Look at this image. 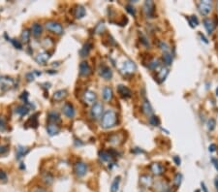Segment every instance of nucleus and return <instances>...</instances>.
<instances>
[{"label":"nucleus","instance_id":"obj_52","mask_svg":"<svg viewBox=\"0 0 218 192\" xmlns=\"http://www.w3.org/2000/svg\"><path fill=\"white\" fill-rule=\"evenodd\" d=\"M35 192H47V190L44 188H38V189H36Z\"/></svg>","mask_w":218,"mask_h":192},{"label":"nucleus","instance_id":"obj_51","mask_svg":"<svg viewBox=\"0 0 218 192\" xmlns=\"http://www.w3.org/2000/svg\"><path fill=\"white\" fill-rule=\"evenodd\" d=\"M214 184H215V187H216V189L218 190V176L215 178V180H214Z\"/></svg>","mask_w":218,"mask_h":192},{"label":"nucleus","instance_id":"obj_17","mask_svg":"<svg viewBox=\"0 0 218 192\" xmlns=\"http://www.w3.org/2000/svg\"><path fill=\"white\" fill-rule=\"evenodd\" d=\"M140 183L144 187H150L152 184V179L150 176L144 175L140 178Z\"/></svg>","mask_w":218,"mask_h":192},{"label":"nucleus","instance_id":"obj_43","mask_svg":"<svg viewBox=\"0 0 218 192\" xmlns=\"http://www.w3.org/2000/svg\"><path fill=\"white\" fill-rule=\"evenodd\" d=\"M12 43H13V44H14V46H15L17 49H21L23 48V46H22L21 42H19L18 40H12Z\"/></svg>","mask_w":218,"mask_h":192},{"label":"nucleus","instance_id":"obj_1","mask_svg":"<svg viewBox=\"0 0 218 192\" xmlns=\"http://www.w3.org/2000/svg\"><path fill=\"white\" fill-rule=\"evenodd\" d=\"M117 121V116L114 111L108 110L107 112L103 115L102 120H101V126L105 129L112 128L116 124Z\"/></svg>","mask_w":218,"mask_h":192},{"label":"nucleus","instance_id":"obj_53","mask_svg":"<svg viewBox=\"0 0 218 192\" xmlns=\"http://www.w3.org/2000/svg\"><path fill=\"white\" fill-rule=\"evenodd\" d=\"M216 94H217V96H218V87L216 88Z\"/></svg>","mask_w":218,"mask_h":192},{"label":"nucleus","instance_id":"obj_23","mask_svg":"<svg viewBox=\"0 0 218 192\" xmlns=\"http://www.w3.org/2000/svg\"><path fill=\"white\" fill-rule=\"evenodd\" d=\"M67 96V91L64 89H60V90H57V91L54 92L53 94V99L55 101H61L63 100L65 97Z\"/></svg>","mask_w":218,"mask_h":192},{"label":"nucleus","instance_id":"obj_22","mask_svg":"<svg viewBox=\"0 0 218 192\" xmlns=\"http://www.w3.org/2000/svg\"><path fill=\"white\" fill-rule=\"evenodd\" d=\"M42 30H43L42 25H41L40 23H35L32 25V28H31L32 34H33V36H35V37L40 36V35L42 34Z\"/></svg>","mask_w":218,"mask_h":192},{"label":"nucleus","instance_id":"obj_6","mask_svg":"<svg viewBox=\"0 0 218 192\" xmlns=\"http://www.w3.org/2000/svg\"><path fill=\"white\" fill-rule=\"evenodd\" d=\"M103 113V105L100 102H97L93 104L92 109H91V117L94 119H98L102 116Z\"/></svg>","mask_w":218,"mask_h":192},{"label":"nucleus","instance_id":"obj_32","mask_svg":"<svg viewBox=\"0 0 218 192\" xmlns=\"http://www.w3.org/2000/svg\"><path fill=\"white\" fill-rule=\"evenodd\" d=\"M48 120L52 121V122H57V121L60 120V117H59V115L56 112H51L48 113Z\"/></svg>","mask_w":218,"mask_h":192},{"label":"nucleus","instance_id":"obj_24","mask_svg":"<svg viewBox=\"0 0 218 192\" xmlns=\"http://www.w3.org/2000/svg\"><path fill=\"white\" fill-rule=\"evenodd\" d=\"M85 16V9L84 7L79 5L77 6V8L75 9V17L77 18H82Z\"/></svg>","mask_w":218,"mask_h":192},{"label":"nucleus","instance_id":"obj_8","mask_svg":"<svg viewBox=\"0 0 218 192\" xmlns=\"http://www.w3.org/2000/svg\"><path fill=\"white\" fill-rule=\"evenodd\" d=\"M99 74H100V76L105 80H111L113 78V71L110 67H108L106 65H103L100 67V69H99Z\"/></svg>","mask_w":218,"mask_h":192},{"label":"nucleus","instance_id":"obj_18","mask_svg":"<svg viewBox=\"0 0 218 192\" xmlns=\"http://www.w3.org/2000/svg\"><path fill=\"white\" fill-rule=\"evenodd\" d=\"M150 170H151L152 173L154 175H156V176L161 175L164 172V169H163L162 165L159 164V163H152L151 166H150Z\"/></svg>","mask_w":218,"mask_h":192},{"label":"nucleus","instance_id":"obj_3","mask_svg":"<svg viewBox=\"0 0 218 192\" xmlns=\"http://www.w3.org/2000/svg\"><path fill=\"white\" fill-rule=\"evenodd\" d=\"M46 28L48 30V31H52L53 33H55L57 35H60L63 33V27L62 25L54 21H49L45 24Z\"/></svg>","mask_w":218,"mask_h":192},{"label":"nucleus","instance_id":"obj_39","mask_svg":"<svg viewBox=\"0 0 218 192\" xmlns=\"http://www.w3.org/2000/svg\"><path fill=\"white\" fill-rule=\"evenodd\" d=\"M29 37H30V32H29L28 30H24V31L23 32V34H22V39L23 40L24 42H27L29 40Z\"/></svg>","mask_w":218,"mask_h":192},{"label":"nucleus","instance_id":"obj_37","mask_svg":"<svg viewBox=\"0 0 218 192\" xmlns=\"http://www.w3.org/2000/svg\"><path fill=\"white\" fill-rule=\"evenodd\" d=\"M181 181H182V175L180 174V173L176 174L175 177V180H174V183H175V186H176V187L180 186V184H181Z\"/></svg>","mask_w":218,"mask_h":192},{"label":"nucleus","instance_id":"obj_7","mask_svg":"<svg viewBox=\"0 0 218 192\" xmlns=\"http://www.w3.org/2000/svg\"><path fill=\"white\" fill-rule=\"evenodd\" d=\"M87 172V165L84 162H78L75 165V173L79 178L84 177Z\"/></svg>","mask_w":218,"mask_h":192},{"label":"nucleus","instance_id":"obj_44","mask_svg":"<svg viewBox=\"0 0 218 192\" xmlns=\"http://www.w3.org/2000/svg\"><path fill=\"white\" fill-rule=\"evenodd\" d=\"M0 179H2V180H6L7 179V175L4 171L2 170H0Z\"/></svg>","mask_w":218,"mask_h":192},{"label":"nucleus","instance_id":"obj_15","mask_svg":"<svg viewBox=\"0 0 218 192\" xmlns=\"http://www.w3.org/2000/svg\"><path fill=\"white\" fill-rule=\"evenodd\" d=\"M203 23H204L205 28L206 29L207 33L211 34L213 32L214 28H215V24L213 23V22L211 21L210 18H205L204 21H203Z\"/></svg>","mask_w":218,"mask_h":192},{"label":"nucleus","instance_id":"obj_10","mask_svg":"<svg viewBox=\"0 0 218 192\" xmlns=\"http://www.w3.org/2000/svg\"><path fill=\"white\" fill-rule=\"evenodd\" d=\"M96 100V94L91 90H86L84 94V101L87 105H91L95 102Z\"/></svg>","mask_w":218,"mask_h":192},{"label":"nucleus","instance_id":"obj_2","mask_svg":"<svg viewBox=\"0 0 218 192\" xmlns=\"http://www.w3.org/2000/svg\"><path fill=\"white\" fill-rule=\"evenodd\" d=\"M198 11L202 16H207L212 10V2L209 1V0H205V1H200L197 5Z\"/></svg>","mask_w":218,"mask_h":192},{"label":"nucleus","instance_id":"obj_47","mask_svg":"<svg viewBox=\"0 0 218 192\" xmlns=\"http://www.w3.org/2000/svg\"><path fill=\"white\" fill-rule=\"evenodd\" d=\"M174 161L175 162V164H176V165H180V162H181V161H180V158L178 157V156H174Z\"/></svg>","mask_w":218,"mask_h":192},{"label":"nucleus","instance_id":"obj_21","mask_svg":"<svg viewBox=\"0 0 218 192\" xmlns=\"http://www.w3.org/2000/svg\"><path fill=\"white\" fill-rule=\"evenodd\" d=\"M155 190L157 192H168L169 191V186L164 181H158L155 184Z\"/></svg>","mask_w":218,"mask_h":192},{"label":"nucleus","instance_id":"obj_20","mask_svg":"<svg viewBox=\"0 0 218 192\" xmlns=\"http://www.w3.org/2000/svg\"><path fill=\"white\" fill-rule=\"evenodd\" d=\"M47 131L49 136H54L59 132V128L57 127L56 123H49L47 126Z\"/></svg>","mask_w":218,"mask_h":192},{"label":"nucleus","instance_id":"obj_4","mask_svg":"<svg viewBox=\"0 0 218 192\" xmlns=\"http://www.w3.org/2000/svg\"><path fill=\"white\" fill-rule=\"evenodd\" d=\"M120 70H121V72L125 75H131V74L135 73V71L137 70V66L132 60H126V61L122 64Z\"/></svg>","mask_w":218,"mask_h":192},{"label":"nucleus","instance_id":"obj_36","mask_svg":"<svg viewBox=\"0 0 218 192\" xmlns=\"http://www.w3.org/2000/svg\"><path fill=\"white\" fill-rule=\"evenodd\" d=\"M215 125H216L215 119L214 118H210L209 121H207V129H209L210 131H212V130H214Z\"/></svg>","mask_w":218,"mask_h":192},{"label":"nucleus","instance_id":"obj_14","mask_svg":"<svg viewBox=\"0 0 218 192\" xmlns=\"http://www.w3.org/2000/svg\"><path fill=\"white\" fill-rule=\"evenodd\" d=\"M91 73V68L89 66V64L85 61H83L80 64V74L82 76H88Z\"/></svg>","mask_w":218,"mask_h":192},{"label":"nucleus","instance_id":"obj_38","mask_svg":"<svg viewBox=\"0 0 218 192\" xmlns=\"http://www.w3.org/2000/svg\"><path fill=\"white\" fill-rule=\"evenodd\" d=\"M125 9H126V11H127L128 13H129L130 15L135 16V14H136V10H135V8H134L132 5H130V4L126 5V6H125Z\"/></svg>","mask_w":218,"mask_h":192},{"label":"nucleus","instance_id":"obj_34","mask_svg":"<svg viewBox=\"0 0 218 192\" xmlns=\"http://www.w3.org/2000/svg\"><path fill=\"white\" fill-rule=\"evenodd\" d=\"M150 123L153 126H158L160 124V119L158 118V117H155V116H151L150 117Z\"/></svg>","mask_w":218,"mask_h":192},{"label":"nucleus","instance_id":"obj_45","mask_svg":"<svg viewBox=\"0 0 218 192\" xmlns=\"http://www.w3.org/2000/svg\"><path fill=\"white\" fill-rule=\"evenodd\" d=\"M216 145L215 144H211V145H210V147H209V150H210V153H214V151L216 150Z\"/></svg>","mask_w":218,"mask_h":192},{"label":"nucleus","instance_id":"obj_25","mask_svg":"<svg viewBox=\"0 0 218 192\" xmlns=\"http://www.w3.org/2000/svg\"><path fill=\"white\" fill-rule=\"evenodd\" d=\"M92 49V45L90 43H86L84 45L83 49L80 50V54L82 57H84V56H87V54H89V52H90V49Z\"/></svg>","mask_w":218,"mask_h":192},{"label":"nucleus","instance_id":"obj_26","mask_svg":"<svg viewBox=\"0 0 218 192\" xmlns=\"http://www.w3.org/2000/svg\"><path fill=\"white\" fill-rule=\"evenodd\" d=\"M28 153V148L19 146L17 148V159H21L22 157H23L26 153Z\"/></svg>","mask_w":218,"mask_h":192},{"label":"nucleus","instance_id":"obj_35","mask_svg":"<svg viewBox=\"0 0 218 192\" xmlns=\"http://www.w3.org/2000/svg\"><path fill=\"white\" fill-rule=\"evenodd\" d=\"M188 21H189V23H190V25L192 27L199 25V21H198V18H197L196 16H191L189 18H188Z\"/></svg>","mask_w":218,"mask_h":192},{"label":"nucleus","instance_id":"obj_50","mask_svg":"<svg viewBox=\"0 0 218 192\" xmlns=\"http://www.w3.org/2000/svg\"><path fill=\"white\" fill-rule=\"evenodd\" d=\"M201 185H202V188H203V191H204V192H209V191H207V188H206L205 184L204 183H202Z\"/></svg>","mask_w":218,"mask_h":192},{"label":"nucleus","instance_id":"obj_48","mask_svg":"<svg viewBox=\"0 0 218 192\" xmlns=\"http://www.w3.org/2000/svg\"><path fill=\"white\" fill-rule=\"evenodd\" d=\"M8 150V148H7V147H0V153H6V151Z\"/></svg>","mask_w":218,"mask_h":192},{"label":"nucleus","instance_id":"obj_41","mask_svg":"<svg viewBox=\"0 0 218 192\" xmlns=\"http://www.w3.org/2000/svg\"><path fill=\"white\" fill-rule=\"evenodd\" d=\"M28 122H31V126H33V127H37V125H38V121H37V117H36V116L31 117V118L28 120ZM28 122H27V123H28Z\"/></svg>","mask_w":218,"mask_h":192},{"label":"nucleus","instance_id":"obj_16","mask_svg":"<svg viewBox=\"0 0 218 192\" xmlns=\"http://www.w3.org/2000/svg\"><path fill=\"white\" fill-rule=\"evenodd\" d=\"M49 57H51L49 54H48V53H41V54H39L35 57V60L39 64H44V63H46L48 60L49 59Z\"/></svg>","mask_w":218,"mask_h":192},{"label":"nucleus","instance_id":"obj_31","mask_svg":"<svg viewBox=\"0 0 218 192\" xmlns=\"http://www.w3.org/2000/svg\"><path fill=\"white\" fill-rule=\"evenodd\" d=\"M99 157H100V159L102 161H105V162H106V161H109V160L112 158L111 154L109 153L108 151H105V150L99 151Z\"/></svg>","mask_w":218,"mask_h":192},{"label":"nucleus","instance_id":"obj_27","mask_svg":"<svg viewBox=\"0 0 218 192\" xmlns=\"http://www.w3.org/2000/svg\"><path fill=\"white\" fill-rule=\"evenodd\" d=\"M163 58V62L167 65V66H170L173 62V55L171 54V53H165L162 55Z\"/></svg>","mask_w":218,"mask_h":192},{"label":"nucleus","instance_id":"obj_46","mask_svg":"<svg viewBox=\"0 0 218 192\" xmlns=\"http://www.w3.org/2000/svg\"><path fill=\"white\" fill-rule=\"evenodd\" d=\"M211 162H212L213 166L215 167V169L218 171V160L215 159V158H211Z\"/></svg>","mask_w":218,"mask_h":192},{"label":"nucleus","instance_id":"obj_11","mask_svg":"<svg viewBox=\"0 0 218 192\" xmlns=\"http://www.w3.org/2000/svg\"><path fill=\"white\" fill-rule=\"evenodd\" d=\"M62 110H63L64 115L67 117H69V118L74 117V116H75V109H74V106L71 103H65Z\"/></svg>","mask_w":218,"mask_h":192},{"label":"nucleus","instance_id":"obj_30","mask_svg":"<svg viewBox=\"0 0 218 192\" xmlns=\"http://www.w3.org/2000/svg\"><path fill=\"white\" fill-rule=\"evenodd\" d=\"M28 112H29V110H28V108H26L25 106H18V107L16 109V113H17L18 115H19V116H22V117L27 115Z\"/></svg>","mask_w":218,"mask_h":192},{"label":"nucleus","instance_id":"obj_13","mask_svg":"<svg viewBox=\"0 0 218 192\" xmlns=\"http://www.w3.org/2000/svg\"><path fill=\"white\" fill-rule=\"evenodd\" d=\"M142 108H143V112L146 115V116H152L153 115V109L150 103V101H148L147 99H144V102H143V105H142Z\"/></svg>","mask_w":218,"mask_h":192},{"label":"nucleus","instance_id":"obj_28","mask_svg":"<svg viewBox=\"0 0 218 192\" xmlns=\"http://www.w3.org/2000/svg\"><path fill=\"white\" fill-rule=\"evenodd\" d=\"M160 65H161V63L159 61V59H157V58L152 59L151 61H150V63H148V67H150V69H151V70H157L160 67Z\"/></svg>","mask_w":218,"mask_h":192},{"label":"nucleus","instance_id":"obj_5","mask_svg":"<svg viewBox=\"0 0 218 192\" xmlns=\"http://www.w3.org/2000/svg\"><path fill=\"white\" fill-rule=\"evenodd\" d=\"M144 12L146 18H153L155 14V4L153 1H145L144 4Z\"/></svg>","mask_w":218,"mask_h":192},{"label":"nucleus","instance_id":"obj_12","mask_svg":"<svg viewBox=\"0 0 218 192\" xmlns=\"http://www.w3.org/2000/svg\"><path fill=\"white\" fill-rule=\"evenodd\" d=\"M168 75H169V69L167 67H162L157 73V80L159 83H163L168 77Z\"/></svg>","mask_w":218,"mask_h":192},{"label":"nucleus","instance_id":"obj_40","mask_svg":"<svg viewBox=\"0 0 218 192\" xmlns=\"http://www.w3.org/2000/svg\"><path fill=\"white\" fill-rule=\"evenodd\" d=\"M44 181L47 184H51L53 181V178L51 175H46V177L44 178Z\"/></svg>","mask_w":218,"mask_h":192},{"label":"nucleus","instance_id":"obj_29","mask_svg":"<svg viewBox=\"0 0 218 192\" xmlns=\"http://www.w3.org/2000/svg\"><path fill=\"white\" fill-rule=\"evenodd\" d=\"M119 183H120V177H116L112 184L111 192H117L118 188H119Z\"/></svg>","mask_w":218,"mask_h":192},{"label":"nucleus","instance_id":"obj_19","mask_svg":"<svg viewBox=\"0 0 218 192\" xmlns=\"http://www.w3.org/2000/svg\"><path fill=\"white\" fill-rule=\"evenodd\" d=\"M103 98L107 102H109V101H111L113 99V89L111 87L106 86L103 89Z\"/></svg>","mask_w":218,"mask_h":192},{"label":"nucleus","instance_id":"obj_49","mask_svg":"<svg viewBox=\"0 0 218 192\" xmlns=\"http://www.w3.org/2000/svg\"><path fill=\"white\" fill-rule=\"evenodd\" d=\"M199 35H200L201 39L203 40V41H204V42H205V44H207V43H209V41H207V40H206V38H205V36H204V35H203L202 33H199Z\"/></svg>","mask_w":218,"mask_h":192},{"label":"nucleus","instance_id":"obj_42","mask_svg":"<svg viewBox=\"0 0 218 192\" xmlns=\"http://www.w3.org/2000/svg\"><path fill=\"white\" fill-rule=\"evenodd\" d=\"M6 128V122H5V119L0 117V131H4Z\"/></svg>","mask_w":218,"mask_h":192},{"label":"nucleus","instance_id":"obj_9","mask_svg":"<svg viewBox=\"0 0 218 192\" xmlns=\"http://www.w3.org/2000/svg\"><path fill=\"white\" fill-rule=\"evenodd\" d=\"M117 91L120 94L121 97L123 98H130L132 96V91L130 88H128L127 86H123V85H119L117 86Z\"/></svg>","mask_w":218,"mask_h":192},{"label":"nucleus","instance_id":"obj_33","mask_svg":"<svg viewBox=\"0 0 218 192\" xmlns=\"http://www.w3.org/2000/svg\"><path fill=\"white\" fill-rule=\"evenodd\" d=\"M159 48H160V49L163 52V54H165V53H170V47H169V45H168V44H167L166 42H164V41H161V42L159 43Z\"/></svg>","mask_w":218,"mask_h":192}]
</instances>
